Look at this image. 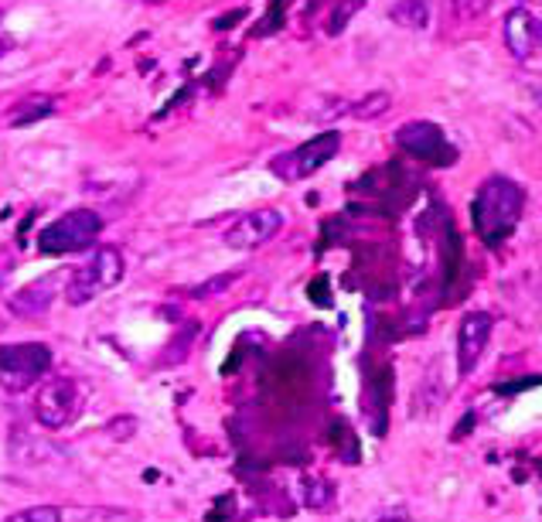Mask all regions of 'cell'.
<instances>
[{"instance_id":"obj_2","label":"cell","mask_w":542,"mask_h":522,"mask_svg":"<svg viewBox=\"0 0 542 522\" xmlns=\"http://www.w3.org/2000/svg\"><path fill=\"white\" fill-rule=\"evenodd\" d=\"M123 270H127V263H123V253L116 250V246H99V250L69 277V287H65V301H69L72 308L96 301L99 294H106V290H113L116 284H120Z\"/></svg>"},{"instance_id":"obj_17","label":"cell","mask_w":542,"mask_h":522,"mask_svg":"<svg viewBox=\"0 0 542 522\" xmlns=\"http://www.w3.org/2000/svg\"><path fill=\"white\" fill-rule=\"evenodd\" d=\"M331 499H335V488L328 482H307V505H311V509L324 512L331 505Z\"/></svg>"},{"instance_id":"obj_5","label":"cell","mask_w":542,"mask_h":522,"mask_svg":"<svg viewBox=\"0 0 542 522\" xmlns=\"http://www.w3.org/2000/svg\"><path fill=\"white\" fill-rule=\"evenodd\" d=\"M82 410H86V389L69 376L48 379L35 400L38 424L48 430H62V427L75 424V420L82 417Z\"/></svg>"},{"instance_id":"obj_18","label":"cell","mask_w":542,"mask_h":522,"mask_svg":"<svg viewBox=\"0 0 542 522\" xmlns=\"http://www.w3.org/2000/svg\"><path fill=\"white\" fill-rule=\"evenodd\" d=\"M283 11H287V0H270V11H266V18L260 28H256V35H270V31H277L283 24Z\"/></svg>"},{"instance_id":"obj_13","label":"cell","mask_w":542,"mask_h":522,"mask_svg":"<svg viewBox=\"0 0 542 522\" xmlns=\"http://www.w3.org/2000/svg\"><path fill=\"white\" fill-rule=\"evenodd\" d=\"M45 113H52V99L31 96V99H24L21 106H14L7 120H11V127H28V123H35L38 116H45Z\"/></svg>"},{"instance_id":"obj_22","label":"cell","mask_w":542,"mask_h":522,"mask_svg":"<svg viewBox=\"0 0 542 522\" xmlns=\"http://www.w3.org/2000/svg\"><path fill=\"white\" fill-rule=\"evenodd\" d=\"M14 48V41L11 38H0V55H7Z\"/></svg>"},{"instance_id":"obj_19","label":"cell","mask_w":542,"mask_h":522,"mask_svg":"<svg viewBox=\"0 0 542 522\" xmlns=\"http://www.w3.org/2000/svg\"><path fill=\"white\" fill-rule=\"evenodd\" d=\"M450 4H454V11L461 14V18H481V14L488 11L491 7V0H450Z\"/></svg>"},{"instance_id":"obj_14","label":"cell","mask_w":542,"mask_h":522,"mask_svg":"<svg viewBox=\"0 0 542 522\" xmlns=\"http://www.w3.org/2000/svg\"><path fill=\"white\" fill-rule=\"evenodd\" d=\"M4 522H62V512L55 505H31V509H21L14 516H7Z\"/></svg>"},{"instance_id":"obj_1","label":"cell","mask_w":542,"mask_h":522,"mask_svg":"<svg viewBox=\"0 0 542 522\" xmlns=\"http://www.w3.org/2000/svg\"><path fill=\"white\" fill-rule=\"evenodd\" d=\"M522 209H525V192L519 181L505 178V174H495L485 185L478 188L471 202V222L474 232L485 239L488 246H502L522 222Z\"/></svg>"},{"instance_id":"obj_3","label":"cell","mask_w":542,"mask_h":522,"mask_svg":"<svg viewBox=\"0 0 542 522\" xmlns=\"http://www.w3.org/2000/svg\"><path fill=\"white\" fill-rule=\"evenodd\" d=\"M103 232V215L93 209H75L58 215L52 226L41 229L38 250L48 256H65V253H82L96 243V236Z\"/></svg>"},{"instance_id":"obj_12","label":"cell","mask_w":542,"mask_h":522,"mask_svg":"<svg viewBox=\"0 0 542 522\" xmlns=\"http://www.w3.org/2000/svg\"><path fill=\"white\" fill-rule=\"evenodd\" d=\"M389 18H393V24L420 31L430 24V7H427V0H396V4L389 7Z\"/></svg>"},{"instance_id":"obj_16","label":"cell","mask_w":542,"mask_h":522,"mask_svg":"<svg viewBox=\"0 0 542 522\" xmlns=\"http://www.w3.org/2000/svg\"><path fill=\"white\" fill-rule=\"evenodd\" d=\"M362 4H365V0H341V4L335 7V14H331V21H328L331 35H341V31H345V24L352 21V14H355Z\"/></svg>"},{"instance_id":"obj_24","label":"cell","mask_w":542,"mask_h":522,"mask_svg":"<svg viewBox=\"0 0 542 522\" xmlns=\"http://www.w3.org/2000/svg\"><path fill=\"white\" fill-rule=\"evenodd\" d=\"M539 41H542V28H539Z\"/></svg>"},{"instance_id":"obj_21","label":"cell","mask_w":542,"mask_h":522,"mask_svg":"<svg viewBox=\"0 0 542 522\" xmlns=\"http://www.w3.org/2000/svg\"><path fill=\"white\" fill-rule=\"evenodd\" d=\"M236 18H243V11H232V14H225V21H219V28H229V24H236Z\"/></svg>"},{"instance_id":"obj_9","label":"cell","mask_w":542,"mask_h":522,"mask_svg":"<svg viewBox=\"0 0 542 522\" xmlns=\"http://www.w3.org/2000/svg\"><path fill=\"white\" fill-rule=\"evenodd\" d=\"M491 328H495V318L488 311H471L464 314L461 328H457V366H461V376H471L474 366L485 355V345L491 338Z\"/></svg>"},{"instance_id":"obj_4","label":"cell","mask_w":542,"mask_h":522,"mask_svg":"<svg viewBox=\"0 0 542 522\" xmlns=\"http://www.w3.org/2000/svg\"><path fill=\"white\" fill-rule=\"evenodd\" d=\"M52 369V348L41 342L0 345V386L7 393H24Z\"/></svg>"},{"instance_id":"obj_20","label":"cell","mask_w":542,"mask_h":522,"mask_svg":"<svg viewBox=\"0 0 542 522\" xmlns=\"http://www.w3.org/2000/svg\"><path fill=\"white\" fill-rule=\"evenodd\" d=\"M379 522H410V516H406V512H389V516H382Z\"/></svg>"},{"instance_id":"obj_11","label":"cell","mask_w":542,"mask_h":522,"mask_svg":"<svg viewBox=\"0 0 542 522\" xmlns=\"http://www.w3.org/2000/svg\"><path fill=\"white\" fill-rule=\"evenodd\" d=\"M55 287H58V273L35 280V284H28L21 294L11 297V311L18 314V318H38V314H45L48 304H52Z\"/></svg>"},{"instance_id":"obj_23","label":"cell","mask_w":542,"mask_h":522,"mask_svg":"<svg viewBox=\"0 0 542 522\" xmlns=\"http://www.w3.org/2000/svg\"><path fill=\"white\" fill-rule=\"evenodd\" d=\"M147 4H164V0H147Z\"/></svg>"},{"instance_id":"obj_7","label":"cell","mask_w":542,"mask_h":522,"mask_svg":"<svg viewBox=\"0 0 542 522\" xmlns=\"http://www.w3.org/2000/svg\"><path fill=\"white\" fill-rule=\"evenodd\" d=\"M396 144L403 147L406 154L420 157V161H430V164H454L457 161V151L447 144L444 130L430 120L406 123V127L396 134Z\"/></svg>"},{"instance_id":"obj_6","label":"cell","mask_w":542,"mask_h":522,"mask_svg":"<svg viewBox=\"0 0 542 522\" xmlns=\"http://www.w3.org/2000/svg\"><path fill=\"white\" fill-rule=\"evenodd\" d=\"M338 151H341V134H338V130H324V134L311 137L307 144H300L297 151L280 154L277 161H270V171L283 181L311 178V174L321 171Z\"/></svg>"},{"instance_id":"obj_10","label":"cell","mask_w":542,"mask_h":522,"mask_svg":"<svg viewBox=\"0 0 542 522\" xmlns=\"http://www.w3.org/2000/svg\"><path fill=\"white\" fill-rule=\"evenodd\" d=\"M502 35H505V48L512 52V58L525 62L532 52H536V41H539V24L532 18L529 7H512L508 18L502 24Z\"/></svg>"},{"instance_id":"obj_8","label":"cell","mask_w":542,"mask_h":522,"mask_svg":"<svg viewBox=\"0 0 542 522\" xmlns=\"http://www.w3.org/2000/svg\"><path fill=\"white\" fill-rule=\"evenodd\" d=\"M283 226V215L277 209H256L243 215L229 232H225V246L229 250H260V246L270 243L273 236L280 232Z\"/></svg>"},{"instance_id":"obj_15","label":"cell","mask_w":542,"mask_h":522,"mask_svg":"<svg viewBox=\"0 0 542 522\" xmlns=\"http://www.w3.org/2000/svg\"><path fill=\"white\" fill-rule=\"evenodd\" d=\"M389 103H393V99H389V93H372V96H365L362 103H355L352 106V113L355 116H362V120H372V116H382L389 110Z\"/></svg>"}]
</instances>
